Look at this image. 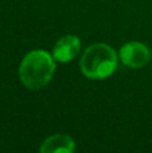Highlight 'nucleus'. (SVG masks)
<instances>
[{
    "mask_svg": "<svg viewBox=\"0 0 152 153\" xmlns=\"http://www.w3.org/2000/svg\"><path fill=\"white\" fill-rule=\"evenodd\" d=\"M81 51V40L75 35H65L57 40L53 48V58L59 63H67L78 56Z\"/></svg>",
    "mask_w": 152,
    "mask_h": 153,
    "instance_id": "4",
    "label": "nucleus"
},
{
    "mask_svg": "<svg viewBox=\"0 0 152 153\" xmlns=\"http://www.w3.org/2000/svg\"><path fill=\"white\" fill-rule=\"evenodd\" d=\"M118 58L124 66L131 69H142L151 61V51L142 42H128L121 46Z\"/></svg>",
    "mask_w": 152,
    "mask_h": 153,
    "instance_id": "3",
    "label": "nucleus"
},
{
    "mask_svg": "<svg viewBox=\"0 0 152 153\" xmlns=\"http://www.w3.org/2000/svg\"><path fill=\"white\" fill-rule=\"evenodd\" d=\"M118 55L107 43L90 45L80 59L81 73L89 79H105L116 71Z\"/></svg>",
    "mask_w": 152,
    "mask_h": 153,
    "instance_id": "2",
    "label": "nucleus"
},
{
    "mask_svg": "<svg viewBox=\"0 0 152 153\" xmlns=\"http://www.w3.org/2000/svg\"><path fill=\"white\" fill-rule=\"evenodd\" d=\"M55 73V59L45 50H32L19 65V79L30 90L45 87Z\"/></svg>",
    "mask_w": 152,
    "mask_h": 153,
    "instance_id": "1",
    "label": "nucleus"
},
{
    "mask_svg": "<svg viewBox=\"0 0 152 153\" xmlns=\"http://www.w3.org/2000/svg\"><path fill=\"white\" fill-rule=\"evenodd\" d=\"M75 149V143L70 136L57 133L47 137L42 143L39 152L42 153H72Z\"/></svg>",
    "mask_w": 152,
    "mask_h": 153,
    "instance_id": "5",
    "label": "nucleus"
}]
</instances>
